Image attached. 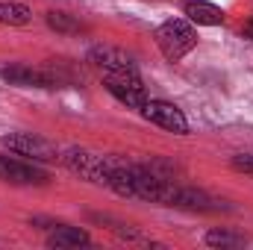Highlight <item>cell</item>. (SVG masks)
Instances as JSON below:
<instances>
[{
    "label": "cell",
    "instance_id": "2",
    "mask_svg": "<svg viewBox=\"0 0 253 250\" xmlns=\"http://www.w3.org/2000/svg\"><path fill=\"white\" fill-rule=\"evenodd\" d=\"M59 159L68 171H74L77 177H83L94 186H106L112 168L118 165V156H103V153H94L85 147H68L59 153Z\"/></svg>",
    "mask_w": 253,
    "mask_h": 250
},
{
    "label": "cell",
    "instance_id": "3",
    "mask_svg": "<svg viewBox=\"0 0 253 250\" xmlns=\"http://www.w3.org/2000/svg\"><path fill=\"white\" fill-rule=\"evenodd\" d=\"M0 180L9 183V186H47L50 174L39 162L27 159V156L0 153Z\"/></svg>",
    "mask_w": 253,
    "mask_h": 250
},
{
    "label": "cell",
    "instance_id": "4",
    "mask_svg": "<svg viewBox=\"0 0 253 250\" xmlns=\"http://www.w3.org/2000/svg\"><path fill=\"white\" fill-rule=\"evenodd\" d=\"M3 144L9 147V153L27 156L33 162H56L59 159L56 144H50L47 138H42L36 132H9V135H3Z\"/></svg>",
    "mask_w": 253,
    "mask_h": 250
},
{
    "label": "cell",
    "instance_id": "5",
    "mask_svg": "<svg viewBox=\"0 0 253 250\" xmlns=\"http://www.w3.org/2000/svg\"><path fill=\"white\" fill-rule=\"evenodd\" d=\"M106 91L118 100V103H124L126 109H144V103L150 100L147 97V88H144V83H141V77L138 74H106Z\"/></svg>",
    "mask_w": 253,
    "mask_h": 250
},
{
    "label": "cell",
    "instance_id": "1",
    "mask_svg": "<svg viewBox=\"0 0 253 250\" xmlns=\"http://www.w3.org/2000/svg\"><path fill=\"white\" fill-rule=\"evenodd\" d=\"M153 39H156V47L162 50V56L168 62H180L186 53H191L197 47V30L189 18H168L165 24L156 27Z\"/></svg>",
    "mask_w": 253,
    "mask_h": 250
},
{
    "label": "cell",
    "instance_id": "12",
    "mask_svg": "<svg viewBox=\"0 0 253 250\" xmlns=\"http://www.w3.org/2000/svg\"><path fill=\"white\" fill-rule=\"evenodd\" d=\"M203 242H206L209 248H218V250L245 248V245H248V239H245L242 233H236V230H227V227H215V230H209V233L203 236Z\"/></svg>",
    "mask_w": 253,
    "mask_h": 250
},
{
    "label": "cell",
    "instance_id": "14",
    "mask_svg": "<svg viewBox=\"0 0 253 250\" xmlns=\"http://www.w3.org/2000/svg\"><path fill=\"white\" fill-rule=\"evenodd\" d=\"M44 21H47L50 30H56V33H62V36H77V33L85 30L83 21H77L74 15H68V12H62V9H50V12L44 15Z\"/></svg>",
    "mask_w": 253,
    "mask_h": 250
},
{
    "label": "cell",
    "instance_id": "7",
    "mask_svg": "<svg viewBox=\"0 0 253 250\" xmlns=\"http://www.w3.org/2000/svg\"><path fill=\"white\" fill-rule=\"evenodd\" d=\"M141 115H144V121L162 126V129H168L174 135H186L189 132V121H186L183 109L174 106V103H168V100H147L144 109H141Z\"/></svg>",
    "mask_w": 253,
    "mask_h": 250
},
{
    "label": "cell",
    "instance_id": "6",
    "mask_svg": "<svg viewBox=\"0 0 253 250\" xmlns=\"http://www.w3.org/2000/svg\"><path fill=\"white\" fill-rule=\"evenodd\" d=\"M88 62L100 68L103 74H138L135 56L126 53L124 47H112V44H94L88 50Z\"/></svg>",
    "mask_w": 253,
    "mask_h": 250
},
{
    "label": "cell",
    "instance_id": "8",
    "mask_svg": "<svg viewBox=\"0 0 253 250\" xmlns=\"http://www.w3.org/2000/svg\"><path fill=\"white\" fill-rule=\"evenodd\" d=\"M0 77L9 83V85H18V88H56L53 77L47 68H30V65H9L0 71Z\"/></svg>",
    "mask_w": 253,
    "mask_h": 250
},
{
    "label": "cell",
    "instance_id": "16",
    "mask_svg": "<svg viewBox=\"0 0 253 250\" xmlns=\"http://www.w3.org/2000/svg\"><path fill=\"white\" fill-rule=\"evenodd\" d=\"M242 36H245V39H251V42H253V15L248 18V21H245V24H242Z\"/></svg>",
    "mask_w": 253,
    "mask_h": 250
},
{
    "label": "cell",
    "instance_id": "10",
    "mask_svg": "<svg viewBox=\"0 0 253 250\" xmlns=\"http://www.w3.org/2000/svg\"><path fill=\"white\" fill-rule=\"evenodd\" d=\"M183 15L197 27H221L224 24V9L215 3H206V0H189L183 6Z\"/></svg>",
    "mask_w": 253,
    "mask_h": 250
},
{
    "label": "cell",
    "instance_id": "11",
    "mask_svg": "<svg viewBox=\"0 0 253 250\" xmlns=\"http://www.w3.org/2000/svg\"><path fill=\"white\" fill-rule=\"evenodd\" d=\"M91 245V236L83 230V227H71V224H56L50 233H47V248H85Z\"/></svg>",
    "mask_w": 253,
    "mask_h": 250
},
{
    "label": "cell",
    "instance_id": "9",
    "mask_svg": "<svg viewBox=\"0 0 253 250\" xmlns=\"http://www.w3.org/2000/svg\"><path fill=\"white\" fill-rule=\"evenodd\" d=\"M174 206H177V209H189V212H221V209H230L224 200L212 197V194L203 191V188H191V186L177 188Z\"/></svg>",
    "mask_w": 253,
    "mask_h": 250
},
{
    "label": "cell",
    "instance_id": "13",
    "mask_svg": "<svg viewBox=\"0 0 253 250\" xmlns=\"http://www.w3.org/2000/svg\"><path fill=\"white\" fill-rule=\"evenodd\" d=\"M33 21V9L27 3H0V27H27Z\"/></svg>",
    "mask_w": 253,
    "mask_h": 250
},
{
    "label": "cell",
    "instance_id": "15",
    "mask_svg": "<svg viewBox=\"0 0 253 250\" xmlns=\"http://www.w3.org/2000/svg\"><path fill=\"white\" fill-rule=\"evenodd\" d=\"M230 165H233L239 174L253 177V153H239V156H233V159H230Z\"/></svg>",
    "mask_w": 253,
    "mask_h": 250
}]
</instances>
